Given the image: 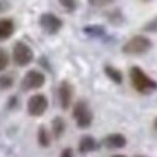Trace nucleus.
<instances>
[{"label": "nucleus", "instance_id": "nucleus-17", "mask_svg": "<svg viewBox=\"0 0 157 157\" xmlns=\"http://www.w3.org/2000/svg\"><path fill=\"white\" fill-rule=\"evenodd\" d=\"M61 4L65 6L69 11H72L75 8V0H61Z\"/></svg>", "mask_w": 157, "mask_h": 157}, {"label": "nucleus", "instance_id": "nucleus-10", "mask_svg": "<svg viewBox=\"0 0 157 157\" xmlns=\"http://www.w3.org/2000/svg\"><path fill=\"white\" fill-rule=\"evenodd\" d=\"M14 32V24L11 19H0V41L8 39Z\"/></svg>", "mask_w": 157, "mask_h": 157}, {"label": "nucleus", "instance_id": "nucleus-8", "mask_svg": "<svg viewBox=\"0 0 157 157\" xmlns=\"http://www.w3.org/2000/svg\"><path fill=\"white\" fill-rule=\"evenodd\" d=\"M72 97H73V88L68 81H62L59 86V101L61 106L63 109H68L69 105L72 103Z\"/></svg>", "mask_w": 157, "mask_h": 157}, {"label": "nucleus", "instance_id": "nucleus-2", "mask_svg": "<svg viewBox=\"0 0 157 157\" xmlns=\"http://www.w3.org/2000/svg\"><path fill=\"white\" fill-rule=\"evenodd\" d=\"M150 47H152V41L147 37H145V36H134L132 39H130L124 44L123 51L130 55H139L149 51Z\"/></svg>", "mask_w": 157, "mask_h": 157}, {"label": "nucleus", "instance_id": "nucleus-15", "mask_svg": "<svg viewBox=\"0 0 157 157\" xmlns=\"http://www.w3.org/2000/svg\"><path fill=\"white\" fill-rule=\"evenodd\" d=\"M8 65V55L4 50H0V72L4 71Z\"/></svg>", "mask_w": 157, "mask_h": 157}, {"label": "nucleus", "instance_id": "nucleus-3", "mask_svg": "<svg viewBox=\"0 0 157 157\" xmlns=\"http://www.w3.org/2000/svg\"><path fill=\"white\" fill-rule=\"evenodd\" d=\"M13 58H14V62L19 66H26L28 63L32 62L33 59V51L30 50V47L28 44L22 43H17L14 46V51H13Z\"/></svg>", "mask_w": 157, "mask_h": 157}, {"label": "nucleus", "instance_id": "nucleus-1", "mask_svg": "<svg viewBox=\"0 0 157 157\" xmlns=\"http://www.w3.org/2000/svg\"><path fill=\"white\" fill-rule=\"evenodd\" d=\"M130 77H131V83H132L134 88L136 91L142 92V94H147V92L157 88V83L155 80H152L141 68H136V66L131 68Z\"/></svg>", "mask_w": 157, "mask_h": 157}, {"label": "nucleus", "instance_id": "nucleus-5", "mask_svg": "<svg viewBox=\"0 0 157 157\" xmlns=\"http://www.w3.org/2000/svg\"><path fill=\"white\" fill-rule=\"evenodd\" d=\"M47 106H48V101L41 94L33 95L28 101V112L32 116H41L47 110Z\"/></svg>", "mask_w": 157, "mask_h": 157}, {"label": "nucleus", "instance_id": "nucleus-21", "mask_svg": "<svg viewBox=\"0 0 157 157\" xmlns=\"http://www.w3.org/2000/svg\"><path fill=\"white\" fill-rule=\"evenodd\" d=\"M113 157H124V156H113Z\"/></svg>", "mask_w": 157, "mask_h": 157}, {"label": "nucleus", "instance_id": "nucleus-18", "mask_svg": "<svg viewBox=\"0 0 157 157\" xmlns=\"http://www.w3.org/2000/svg\"><path fill=\"white\" fill-rule=\"evenodd\" d=\"M112 2H113V0H90V3H91L92 6H105Z\"/></svg>", "mask_w": 157, "mask_h": 157}, {"label": "nucleus", "instance_id": "nucleus-4", "mask_svg": "<svg viewBox=\"0 0 157 157\" xmlns=\"http://www.w3.org/2000/svg\"><path fill=\"white\" fill-rule=\"evenodd\" d=\"M73 117L80 128L90 127V124H91V121H92V113H91V110H90V108L84 102L76 103L75 110H73Z\"/></svg>", "mask_w": 157, "mask_h": 157}, {"label": "nucleus", "instance_id": "nucleus-7", "mask_svg": "<svg viewBox=\"0 0 157 157\" xmlns=\"http://www.w3.org/2000/svg\"><path fill=\"white\" fill-rule=\"evenodd\" d=\"M40 25L44 28V30H47L48 33H55L61 29L62 22L58 17L52 15V14H44L40 18Z\"/></svg>", "mask_w": 157, "mask_h": 157}, {"label": "nucleus", "instance_id": "nucleus-13", "mask_svg": "<svg viewBox=\"0 0 157 157\" xmlns=\"http://www.w3.org/2000/svg\"><path fill=\"white\" fill-rule=\"evenodd\" d=\"M39 144L41 146H48L50 144V134L47 132V130L44 127H41L39 130Z\"/></svg>", "mask_w": 157, "mask_h": 157}, {"label": "nucleus", "instance_id": "nucleus-6", "mask_svg": "<svg viewBox=\"0 0 157 157\" xmlns=\"http://www.w3.org/2000/svg\"><path fill=\"white\" fill-rule=\"evenodd\" d=\"M44 81H46V77L41 72L30 71L25 75L24 80H22V87H24V90H36L40 88L44 84Z\"/></svg>", "mask_w": 157, "mask_h": 157}, {"label": "nucleus", "instance_id": "nucleus-19", "mask_svg": "<svg viewBox=\"0 0 157 157\" xmlns=\"http://www.w3.org/2000/svg\"><path fill=\"white\" fill-rule=\"evenodd\" d=\"M61 157H73V153H72V149H65L62 152Z\"/></svg>", "mask_w": 157, "mask_h": 157}, {"label": "nucleus", "instance_id": "nucleus-22", "mask_svg": "<svg viewBox=\"0 0 157 157\" xmlns=\"http://www.w3.org/2000/svg\"><path fill=\"white\" fill-rule=\"evenodd\" d=\"M136 157H144V156H136Z\"/></svg>", "mask_w": 157, "mask_h": 157}, {"label": "nucleus", "instance_id": "nucleus-20", "mask_svg": "<svg viewBox=\"0 0 157 157\" xmlns=\"http://www.w3.org/2000/svg\"><path fill=\"white\" fill-rule=\"evenodd\" d=\"M155 125H156V128H157V119L155 120Z\"/></svg>", "mask_w": 157, "mask_h": 157}, {"label": "nucleus", "instance_id": "nucleus-14", "mask_svg": "<svg viewBox=\"0 0 157 157\" xmlns=\"http://www.w3.org/2000/svg\"><path fill=\"white\" fill-rule=\"evenodd\" d=\"M52 130H54L55 136L58 138V136L63 132V130H65V123H63L61 119H55L54 123H52Z\"/></svg>", "mask_w": 157, "mask_h": 157}, {"label": "nucleus", "instance_id": "nucleus-16", "mask_svg": "<svg viewBox=\"0 0 157 157\" xmlns=\"http://www.w3.org/2000/svg\"><path fill=\"white\" fill-rule=\"evenodd\" d=\"M13 86V77L11 76H2L0 77V88H8Z\"/></svg>", "mask_w": 157, "mask_h": 157}, {"label": "nucleus", "instance_id": "nucleus-11", "mask_svg": "<svg viewBox=\"0 0 157 157\" xmlns=\"http://www.w3.org/2000/svg\"><path fill=\"white\" fill-rule=\"evenodd\" d=\"M80 152L81 153H88V152H92V150L97 149V142L92 136H84L83 139L80 141Z\"/></svg>", "mask_w": 157, "mask_h": 157}, {"label": "nucleus", "instance_id": "nucleus-9", "mask_svg": "<svg viewBox=\"0 0 157 157\" xmlns=\"http://www.w3.org/2000/svg\"><path fill=\"white\" fill-rule=\"evenodd\" d=\"M127 141H125V136L121 134H110L103 139V145L109 149H121L125 146Z\"/></svg>", "mask_w": 157, "mask_h": 157}, {"label": "nucleus", "instance_id": "nucleus-12", "mask_svg": "<svg viewBox=\"0 0 157 157\" xmlns=\"http://www.w3.org/2000/svg\"><path fill=\"white\" fill-rule=\"evenodd\" d=\"M106 75H108L114 83H121V78H123L121 73H120L117 69L112 68V66H108V68H106Z\"/></svg>", "mask_w": 157, "mask_h": 157}]
</instances>
